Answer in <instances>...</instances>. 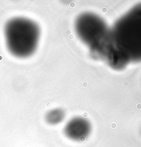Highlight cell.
I'll list each match as a JSON object with an SVG mask.
<instances>
[{"mask_svg":"<svg viewBox=\"0 0 141 147\" xmlns=\"http://www.w3.org/2000/svg\"><path fill=\"white\" fill-rule=\"evenodd\" d=\"M110 35L113 45L127 63L141 61V3L114 23Z\"/></svg>","mask_w":141,"mask_h":147,"instance_id":"obj_1","label":"cell"},{"mask_svg":"<svg viewBox=\"0 0 141 147\" xmlns=\"http://www.w3.org/2000/svg\"><path fill=\"white\" fill-rule=\"evenodd\" d=\"M75 32L89 49L92 57L102 60L111 43L110 28L99 15L89 12L76 19Z\"/></svg>","mask_w":141,"mask_h":147,"instance_id":"obj_2","label":"cell"},{"mask_svg":"<svg viewBox=\"0 0 141 147\" xmlns=\"http://www.w3.org/2000/svg\"><path fill=\"white\" fill-rule=\"evenodd\" d=\"M4 35L7 48L12 55L18 58H27L37 48L40 29L33 20L15 17L6 24Z\"/></svg>","mask_w":141,"mask_h":147,"instance_id":"obj_3","label":"cell"},{"mask_svg":"<svg viewBox=\"0 0 141 147\" xmlns=\"http://www.w3.org/2000/svg\"><path fill=\"white\" fill-rule=\"evenodd\" d=\"M91 131L92 125L87 119L83 117H75L66 124L64 134L72 140L82 142L87 139Z\"/></svg>","mask_w":141,"mask_h":147,"instance_id":"obj_4","label":"cell"},{"mask_svg":"<svg viewBox=\"0 0 141 147\" xmlns=\"http://www.w3.org/2000/svg\"><path fill=\"white\" fill-rule=\"evenodd\" d=\"M66 113L61 108H56V109H51L45 115V119L47 123L51 125H56L61 123L63 121Z\"/></svg>","mask_w":141,"mask_h":147,"instance_id":"obj_5","label":"cell"}]
</instances>
